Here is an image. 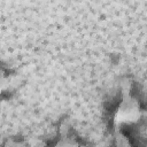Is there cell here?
Segmentation results:
<instances>
[{"mask_svg":"<svg viewBox=\"0 0 147 147\" xmlns=\"http://www.w3.org/2000/svg\"><path fill=\"white\" fill-rule=\"evenodd\" d=\"M140 116L141 110L139 102L129 92H124L122 101L114 114V124L117 126L134 124L140 119Z\"/></svg>","mask_w":147,"mask_h":147,"instance_id":"cell-1","label":"cell"}]
</instances>
